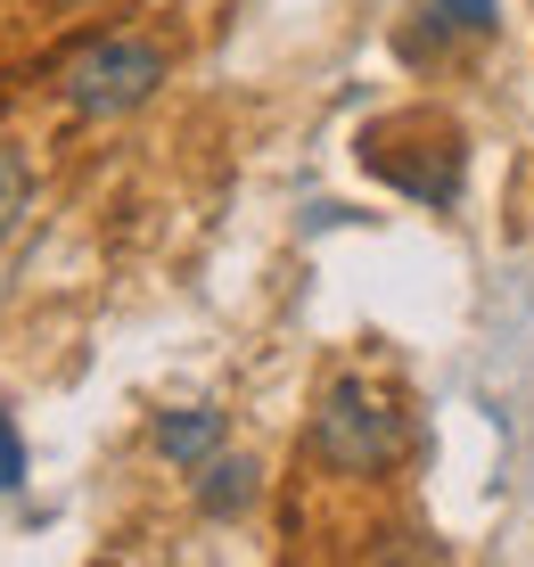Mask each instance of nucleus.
<instances>
[{
    "label": "nucleus",
    "instance_id": "obj_2",
    "mask_svg": "<svg viewBox=\"0 0 534 567\" xmlns=\"http://www.w3.org/2000/svg\"><path fill=\"white\" fill-rule=\"evenodd\" d=\"M312 453L338 468V477H387V468L411 453V420L394 412L387 386L329 379L321 386V412H312Z\"/></svg>",
    "mask_w": 534,
    "mask_h": 567
},
{
    "label": "nucleus",
    "instance_id": "obj_8",
    "mask_svg": "<svg viewBox=\"0 0 534 567\" xmlns=\"http://www.w3.org/2000/svg\"><path fill=\"white\" fill-rule=\"evenodd\" d=\"M50 9H99V0H50Z\"/></svg>",
    "mask_w": 534,
    "mask_h": 567
},
{
    "label": "nucleus",
    "instance_id": "obj_6",
    "mask_svg": "<svg viewBox=\"0 0 534 567\" xmlns=\"http://www.w3.org/2000/svg\"><path fill=\"white\" fill-rule=\"evenodd\" d=\"M437 17L461 25V33H493V25H502V0H437Z\"/></svg>",
    "mask_w": 534,
    "mask_h": 567
},
{
    "label": "nucleus",
    "instance_id": "obj_5",
    "mask_svg": "<svg viewBox=\"0 0 534 567\" xmlns=\"http://www.w3.org/2000/svg\"><path fill=\"white\" fill-rule=\"evenodd\" d=\"M33 214V156L17 141H0V247L17 239V223Z\"/></svg>",
    "mask_w": 534,
    "mask_h": 567
},
{
    "label": "nucleus",
    "instance_id": "obj_3",
    "mask_svg": "<svg viewBox=\"0 0 534 567\" xmlns=\"http://www.w3.org/2000/svg\"><path fill=\"white\" fill-rule=\"evenodd\" d=\"M255 494H264V468H255L247 453H214L197 461V511L206 518H247Z\"/></svg>",
    "mask_w": 534,
    "mask_h": 567
},
{
    "label": "nucleus",
    "instance_id": "obj_4",
    "mask_svg": "<svg viewBox=\"0 0 534 567\" xmlns=\"http://www.w3.org/2000/svg\"><path fill=\"white\" fill-rule=\"evenodd\" d=\"M156 453H165L173 468H197L223 453V412H206V403H182V412L156 420Z\"/></svg>",
    "mask_w": 534,
    "mask_h": 567
},
{
    "label": "nucleus",
    "instance_id": "obj_1",
    "mask_svg": "<svg viewBox=\"0 0 534 567\" xmlns=\"http://www.w3.org/2000/svg\"><path fill=\"white\" fill-rule=\"evenodd\" d=\"M156 83H165V42H148V33H99L58 58V100L74 124H115V115L148 107Z\"/></svg>",
    "mask_w": 534,
    "mask_h": 567
},
{
    "label": "nucleus",
    "instance_id": "obj_7",
    "mask_svg": "<svg viewBox=\"0 0 534 567\" xmlns=\"http://www.w3.org/2000/svg\"><path fill=\"white\" fill-rule=\"evenodd\" d=\"M25 477V444H17V427H9V412H0V494Z\"/></svg>",
    "mask_w": 534,
    "mask_h": 567
}]
</instances>
